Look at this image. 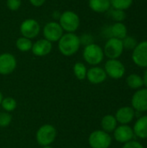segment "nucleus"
Segmentation results:
<instances>
[{"label": "nucleus", "mask_w": 147, "mask_h": 148, "mask_svg": "<svg viewBox=\"0 0 147 148\" xmlns=\"http://www.w3.org/2000/svg\"><path fill=\"white\" fill-rule=\"evenodd\" d=\"M59 24L63 31H66L67 33H75L80 26V17L75 11L66 10L61 13Z\"/></svg>", "instance_id": "7ed1b4c3"}, {"label": "nucleus", "mask_w": 147, "mask_h": 148, "mask_svg": "<svg viewBox=\"0 0 147 148\" xmlns=\"http://www.w3.org/2000/svg\"><path fill=\"white\" fill-rule=\"evenodd\" d=\"M42 148H53L51 146H46V147H42Z\"/></svg>", "instance_id": "f704fd0d"}, {"label": "nucleus", "mask_w": 147, "mask_h": 148, "mask_svg": "<svg viewBox=\"0 0 147 148\" xmlns=\"http://www.w3.org/2000/svg\"><path fill=\"white\" fill-rule=\"evenodd\" d=\"M12 121L11 115L7 112L0 113V127H8Z\"/></svg>", "instance_id": "cd10ccee"}, {"label": "nucleus", "mask_w": 147, "mask_h": 148, "mask_svg": "<svg viewBox=\"0 0 147 148\" xmlns=\"http://www.w3.org/2000/svg\"><path fill=\"white\" fill-rule=\"evenodd\" d=\"M122 43H123V47L124 49H129V50H133L134 48L136 47V45L138 44L137 39L133 36H126L123 40H122Z\"/></svg>", "instance_id": "bb28decb"}, {"label": "nucleus", "mask_w": 147, "mask_h": 148, "mask_svg": "<svg viewBox=\"0 0 147 148\" xmlns=\"http://www.w3.org/2000/svg\"><path fill=\"white\" fill-rule=\"evenodd\" d=\"M122 148H145V147H144V146H143L140 142L136 141V140H130V141H128V142L125 143Z\"/></svg>", "instance_id": "7c9ffc66"}, {"label": "nucleus", "mask_w": 147, "mask_h": 148, "mask_svg": "<svg viewBox=\"0 0 147 148\" xmlns=\"http://www.w3.org/2000/svg\"><path fill=\"white\" fill-rule=\"evenodd\" d=\"M134 133L133 127L128 125H120L115 128L113 131V137L115 140L119 143L125 144L133 140Z\"/></svg>", "instance_id": "ddd939ff"}, {"label": "nucleus", "mask_w": 147, "mask_h": 148, "mask_svg": "<svg viewBox=\"0 0 147 148\" xmlns=\"http://www.w3.org/2000/svg\"><path fill=\"white\" fill-rule=\"evenodd\" d=\"M73 71H74L75 76L78 80L82 81V80L86 79L88 69H87V67L84 65V63H82V62H76V63H75L74 68H73Z\"/></svg>", "instance_id": "5701e85b"}, {"label": "nucleus", "mask_w": 147, "mask_h": 148, "mask_svg": "<svg viewBox=\"0 0 147 148\" xmlns=\"http://www.w3.org/2000/svg\"><path fill=\"white\" fill-rule=\"evenodd\" d=\"M41 31V26L39 23L33 19V18H28L22 22L20 25V32L23 36L33 39L36 37Z\"/></svg>", "instance_id": "6e6552de"}, {"label": "nucleus", "mask_w": 147, "mask_h": 148, "mask_svg": "<svg viewBox=\"0 0 147 148\" xmlns=\"http://www.w3.org/2000/svg\"><path fill=\"white\" fill-rule=\"evenodd\" d=\"M16 68V59L10 53L0 55V75H7L14 72Z\"/></svg>", "instance_id": "f8f14e48"}, {"label": "nucleus", "mask_w": 147, "mask_h": 148, "mask_svg": "<svg viewBox=\"0 0 147 148\" xmlns=\"http://www.w3.org/2000/svg\"><path fill=\"white\" fill-rule=\"evenodd\" d=\"M104 55L109 59H118L124 51L122 40L111 37L106 42L104 49Z\"/></svg>", "instance_id": "423d86ee"}, {"label": "nucleus", "mask_w": 147, "mask_h": 148, "mask_svg": "<svg viewBox=\"0 0 147 148\" xmlns=\"http://www.w3.org/2000/svg\"><path fill=\"white\" fill-rule=\"evenodd\" d=\"M57 132L54 126L50 124H45L39 127L36 132V139L37 143L41 147L50 146L56 139Z\"/></svg>", "instance_id": "20e7f679"}, {"label": "nucleus", "mask_w": 147, "mask_h": 148, "mask_svg": "<svg viewBox=\"0 0 147 148\" xmlns=\"http://www.w3.org/2000/svg\"><path fill=\"white\" fill-rule=\"evenodd\" d=\"M89 8L97 13H104L110 10V0H88Z\"/></svg>", "instance_id": "6ab92c4d"}, {"label": "nucleus", "mask_w": 147, "mask_h": 148, "mask_svg": "<svg viewBox=\"0 0 147 148\" xmlns=\"http://www.w3.org/2000/svg\"><path fill=\"white\" fill-rule=\"evenodd\" d=\"M22 4L21 0H6V5L9 10L16 11L17 10Z\"/></svg>", "instance_id": "c85d7f7f"}, {"label": "nucleus", "mask_w": 147, "mask_h": 148, "mask_svg": "<svg viewBox=\"0 0 147 148\" xmlns=\"http://www.w3.org/2000/svg\"><path fill=\"white\" fill-rule=\"evenodd\" d=\"M107 36L109 38L114 37L120 40H123L127 36V28L123 22H115L113 25L109 26L106 30Z\"/></svg>", "instance_id": "dca6fc26"}, {"label": "nucleus", "mask_w": 147, "mask_h": 148, "mask_svg": "<svg viewBox=\"0 0 147 148\" xmlns=\"http://www.w3.org/2000/svg\"><path fill=\"white\" fill-rule=\"evenodd\" d=\"M109 16L115 21V22H123L126 19V13L125 10L112 9L109 10Z\"/></svg>", "instance_id": "a878e982"}, {"label": "nucleus", "mask_w": 147, "mask_h": 148, "mask_svg": "<svg viewBox=\"0 0 147 148\" xmlns=\"http://www.w3.org/2000/svg\"><path fill=\"white\" fill-rule=\"evenodd\" d=\"M29 1L35 7H41L46 2V0H29Z\"/></svg>", "instance_id": "2f4dec72"}, {"label": "nucleus", "mask_w": 147, "mask_h": 148, "mask_svg": "<svg viewBox=\"0 0 147 148\" xmlns=\"http://www.w3.org/2000/svg\"><path fill=\"white\" fill-rule=\"evenodd\" d=\"M133 3V0H110L111 7L116 10H126L129 9Z\"/></svg>", "instance_id": "b1692460"}, {"label": "nucleus", "mask_w": 147, "mask_h": 148, "mask_svg": "<svg viewBox=\"0 0 147 148\" xmlns=\"http://www.w3.org/2000/svg\"><path fill=\"white\" fill-rule=\"evenodd\" d=\"M132 108L137 112H146L147 111V88H141L138 89L132 97Z\"/></svg>", "instance_id": "9b49d317"}, {"label": "nucleus", "mask_w": 147, "mask_h": 148, "mask_svg": "<svg viewBox=\"0 0 147 148\" xmlns=\"http://www.w3.org/2000/svg\"><path fill=\"white\" fill-rule=\"evenodd\" d=\"M1 107L3 108V110H5L7 113L12 112L16 109V101L14 98L12 97H6L3 98L1 103Z\"/></svg>", "instance_id": "393cba45"}, {"label": "nucleus", "mask_w": 147, "mask_h": 148, "mask_svg": "<svg viewBox=\"0 0 147 148\" xmlns=\"http://www.w3.org/2000/svg\"><path fill=\"white\" fill-rule=\"evenodd\" d=\"M3 99V95H2V93H1V91H0V106H1V103H2Z\"/></svg>", "instance_id": "72a5a7b5"}, {"label": "nucleus", "mask_w": 147, "mask_h": 148, "mask_svg": "<svg viewBox=\"0 0 147 148\" xmlns=\"http://www.w3.org/2000/svg\"><path fill=\"white\" fill-rule=\"evenodd\" d=\"M93 40H94L93 36H92L91 35H89V34H84L82 36L80 37L81 45V44H83V45H85V46L89 45V44L93 43Z\"/></svg>", "instance_id": "c756f323"}, {"label": "nucleus", "mask_w": 147, "mask_h": 148, "mask_svg": "<svg viewBox=\"0 0 147 148\" xmlns=\"http://www.w3.org/2000/svg\"><path fill=\"white\" fill-rule=\"evenodd\" d=\"M82 56L85 62L93 66L99 65L103 61L105 56L103 49L100 45L94 42L85 46Z\"/></svg>", "instance_id": "f03ea898"}, {"label": "nucleus", "mask_w": 147, "mask_h": 148, "mask_svg": "<svg viewBox=\"0 0 147 148\" xmlns=\"http://www.w3.org/2000/svg\"><path fill=\"white\" fill-rule=\"evenodd\" d=\"M132 59L133 63L139 68H147V41L138 42L133 50Z\"/></svg>", "instance_id": "1a4fd4ad"}, {"label": "nucleus", "mask_w": 147, "mask_h": 148, "mask_svg": "<svg viewBox=\"0 0 147 148\" xmlns=\"http://www.w3.org/2000/svg\"><path fill=\"white\" fill-rule=\"evenodd\" d=\"M107 75L104 70V69L99 66H93L87 72V79L92 84H101L104 82L107 79Z\"/></svg>", "instance_id": "2eb2a0df"}, {"label": "nucleus", "mask_w": 147, "mask_h": 148, "mask_svg": "<svg viewBox=\"0 0 147 148\" xmlns=\"http://www.w3.org/2000/svg\"><path fill=\"white\" fill-rule=\"evenodd\" d=\"M118 122L116 121V118L114 115L112 114H107L105 115L101 121V126L103 131L107 133H112L115 130V128L118 127L117 126Z\"/></svg>", "instance_id": "aec40b11"}, {"label": "nucleus", "mask_w": 147, "mask_h": 148, "mask_svg": "<svg viewBox=\"0 0 147 148\" xmlns=\"http://www.w3.org/2000/svg\"><path fill=\"white\" fill-rule=\"evenodd\" d=\"M126 82L130 88L135 89V90H138L144 86L143 78H142V76H140L138 74L129 75L126 79Z\"/></svg>", "instance_id": "412c9836"}, {"label": "nucleus", "mask_w": 147, "mask_h": 148, "mask_svg": "<svg viewBox=\"0 0 147 148\" xmlns=\"http://www.w3.org/2000/svg\"><path fill=\"white\" fill-rule=\"evenodd\" d=\"M114 116L117 122L120 125H128L133 121L135 117V110L132 107H121L117 110Z\"/></svg>", "instance_id": "4468645a"}, {"label": "nucleus", "mask_w": 147, "mask_h": 148, "mask_svg": "<svg viewBox=\"0 0 147 148\" xmlns=\"http://www.w3.org/2000/svg\"><path fill=\"white\" fill-rule=\"evenodd\" d=\"M88 144L91 148H109L112 144V137L103 130H95L90 134Z\"/></svg>", "instance_id": "39448f33"}, {"label": "nucleus", "mask_w": 147, "mask_h": 148, "mask_svg": "<svg viewBox=\"0 0 147 148\" xmlns=\"http://www.w3.org/2000/svg\"><path fill=\"white\" fill-rule=\"evenodd\" d=\"M143 82H144V86H146V88H147V68L146 69L144 75H143Z\"/></svg>", "instance_id": "473e14b6"}, {"label": "nucleus", "mask_w": 147, "mask_h": 148, "mask_svg": "<svg viewBox=\"0 0 147 148\" xmlns=\"http://www.w3.org/2000/svg\"><path fill=\"white\" fill-rule=\"evenodd\" d=\"M32 45H33V43H32L31 40L29 38H26L24 36H21L16 41V46L17 49L21 52H28V51L31 50Z\"/></svg>", "instance_id": "4be33fe9"}, {"label": "nucleus", "mask_w": 147, "mask_h": 148, "mask_svg": "<svg viewBox=\"0 0 147 148\" xmlns=\"http://www.w3.org/2000/svg\"><path fill=\"white\" fill-rule=\"evenodd\" d=\"M81 47L80 36L75 33H66L58 41L59 51L65 56L75 55Z\"/></svg>", "instance_id": "f257e3e1"}, {"label": "nucleus", "mask_w": 147, "mask_h": 148, "mask_svg": "<svg viewBox=\"0 0 147 148\" xmlns=\"http://www.w3.org/2000/svg\"><path fill=\"white\" fill-rule=\"evenodd\" d=\"M52 50V42L46 39H40L33 43L31 51L36 56H45Z\"/></svg>", "instance_id": "f3484780"}, {"label": "nucleus", "mask_w": 147, "mask_h": 148, "mask_svg": "<svg viewBox=\"0 0 147 148\" xmlns=\"http://www.w3.org/2000/svg\"><path fill=\"white\" fill-rule=\"evenodd\" d=\"M133 130L138 138L147 139V115H143L136 121Z\"/></svg>", "instance_id": "a211bd4d"}, {"label": "nucleus", "mask_w": 147, "mask_h": 148, "mask_svg": "<svg viewBox=\"0 0 147 148\" xmlns=\"http://www.w3.org/2000/svg\"><path fill=\"white\" fill-rule=\"evenodd\" d=\"M43 36L44 39L49 41L50 42H58L63 35V29L56 22H49L46 23L43 27Z\"/></svg>", "instance_id": "9d476101"}, {"label": "nucleus", "mask_w": 147, "mask_h": 148, "mask_svg": "<svg viewBox=\"0 0 147 148\" xmlns=\"http://www.w3.org/2000/svg\"><path fill=\"white\" fill-rule=\"evenodd\" d=\"M104 70L107 75L113 79L118 80L125 75L126 67L118 59H108L105 63Z\"/></svg>", "instance_id": "0eeeda50"}]
</instances>
